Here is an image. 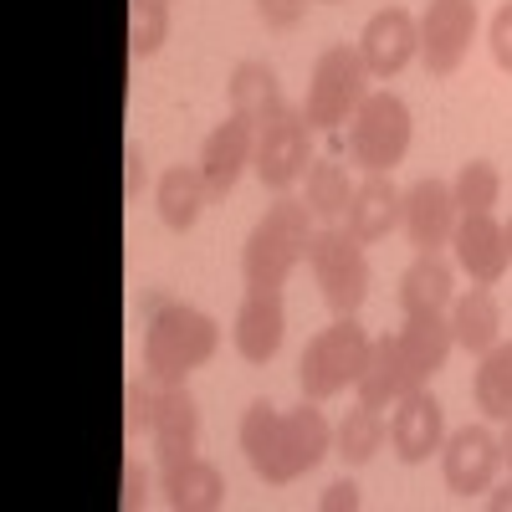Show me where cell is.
Listing matches in <instances>:
<instances>
[{
    "label": "cell",
    "mask_w": 512,
    "mask_h": 512,
    "mask_svg": "<svg viewBox=\"0 0 512 512\" xmlns=\"http://www.w3.org/2000/svg\"><path fill=\"white\" fill-rule=\"evenodd\" d=\"M241 451L267 487H287L333 451V425L323 410H313V400H303L297 410L251 400L241 415Z\"/></svg>",
    "instance_id": "obj_1"
},
{
    "label": "cell",
    "mask_w": 512,
    "mask_h": 512,
    "mask_svg": "<svg viewBox=\"0 0 512 512\" xmlns=\"http://www.w3.org/2000/svg\"><path fill=\"white\" fill-rule=\"evenodd\" d=\"M256 11H262V21H267L272 31H292L297 21H303L308 0H256Z\"/></svg>",
    "instance_id": "obj_33"
},
{
    "label": "cell",
    "mask_w": 512,
    "mask_h": 512,
    "mask_svg": "<svg viewBox=\"0 0 512 512\" xmlns=\"http://www.w3.org/2000/svg\"><path fill=\"white\" fill-rule=\"evenodd\" d=\"M364 98H369V67H364V57L349 52V47H328L313 62L303 123L308 128H338V123H349L359 113Z\"/></svg>",
    "instance_id": "obj_6"
},
{
    "label": "cell",
    "mask_w": 512,
    "mask_h": 512,
    "mask_svg": "<svg viewBox=\"0 0 512 512\" xmlns=\"http://www.w3.org/2000/svg\"><path fill=\"white\" fill-rule=\"evenodd\" d=\"M451 262L441 251H415L410 272L400 277V308L405 313H446L451 308Z\"/></svg>",
    "instance_id": "obj_22"
},
{
    "label": "cell",
    "mask_w": 512,
    "mask_h": 512,
    "mask_svg": "<svg viewBox=\"0 0 512 512\" xmlns=\"http://www.w3.org/2000/svg\"><path fill=\"white\" fill-rule=\"evenodd\" d=\"M205 205H210V190H205L200 164H175L159 175V221L169 231H190Z\"/></svg>",
    "instance_id": "obj_24"
},
{
    "label": "cell",
    "mask_w": 512,
    "mask_h": 512,
    "mask_svg": "<svg viewBox=\"0 0 512 512\" xmlns=\"http://www.w3.org/2000/svg\"><path fill=\"white\" fill-rule=\"evenodd\" d=\"M400 221H405V195L395 190V180L390 175H369L354 190V200H349V236L369 246V241H384Z\"/></svg>",
    "instance_id": "obj_19"
},
{
    "label": "cell",
    "mask_w": 512,
    "mask_h": 512,
    "mask_svg": "<svg viewBox=\"0 0 512 512\" xmlns=\"http://www.w3.org/2000/svg\"><path fill=\"white\" fill-rule=\"evenodd\" d=\"M384 441H390V420H384L374 405H364V400H359V410H349L344 425L333 431V451L344 456V466H364V461H374Z\"/></svg>",
    "instance_id": "obj_26"
},
{
    "label": "cell",
    "mask_w": 512,
    "mask_h": 512,
    "mask_svg": "<svg viewBox=\"0 0 512 512\" xmlns=\"http://www.w3.org/2000/svg\"><path fill=\"white\" fill-rule=\"evenodd\" d=\"M221 349L216 318H205L190 303H154L149 333H144V369L159 384H185L190 369L210 364Z\"/></svg>",
    "instance_id": "obj_3"
},
{
    "label": "cell",
    "mask_w": 512,
    "mask_h": 512,
    "mask_svg": "<svg viewBox=\"0 0 512 512\" xmlns=\"http://www.w3.org/2000/svg\"><path fill=\"white\" fill-rule=\"evenodd\" d=\"M472 395H477V410L492 415V420H507L512 415V344H497L482 354L477 364V379H472Z\"/></svg>",
    "instance_id": "obj_27"
},
{
    "label": "cell",
    "mask_w": 512,
    "mask_h": 512,
    "mask_svg": "<svg viewBox=\"0 0 512 512\" xmlns=\"http://www.w3.org/2000/svg\"><path fill=\"white\" fill-rule=\"evenodd\" d=\"M451 338L477 359L502 338V313H497V297L487 287H472V292L451 297Z\"/></svg>",
    "instance_id": "obj_23"
},
{
    "label": "cell",
    "mask_w": 512,
    "mask_h": 512,
    "mask_svg": "<svg viewBox=\"0 0 512 512\" xmlns=\"http://www.w3.org/2000/svg\"><path fill=\"white\" fill-rule=\"evenodd\" d=\"M502 461L512 466V415H507V431H502Z\"/></svg>",
    "instance_id": "obj_38"
},
{
    "label": "cell",
    "mask_w": 512,
    "mask_h": 512,
    "mask_svg": "<svg viewBox=\"0 0 512 512\" xmlns=\"http://www.w3.org/2000/svg\"><path fill=\"white\" fill-rule=\"evenodd\" d=\"M354 390H359V400L374 405V410L405 400L410 390H420V379L410 374V364H405V354H400V344H395L390 333L369 344V364H364V374H359Z\"/></svg>",
    "instance_id": "obj_21"
},
{
    "label": "cell",
    "mask_w": 512,
    "mask_h": 512,
    "mask_svg": "<svg viewBox=\"0 0 512 512\" xmlns=\"http://www.w3.org/2000/svg\"><path fill=\"white\" fill-rule=\"evenodd\" d=\"M477 36V0H431L420 16V62L431 77H451Z\"/></svg>",
    "instance_id": "obj_8"
},
{
    "label": "cell",
    "mask_w": 512,
    "mask_h": 512,
    "mask_svg": "<svg viewBox=\"0 0 512 512\" xmlns=\"http://www.w3.org/2000/svg\"><path fill=\"white\" fill-rule=\"evenodd\" d=\"M451 195H456V210H461V216L492 210V205H497V195H502V175H497V164H487V159L461 164V169H456V180H451Z\"/></svg>",
    "instance_id": "obj_30"
},
{
    "label": "cell",
    "mask_w": 512,
    "mask_h": 512,
    "mask_svg": "<svg viewBox=\"0 0 512 512\" xmlns=\"http://www.w3.org/2000/svg\"><path fill=\"white\" fill-rule=\"evenodd\" d=\"M251 154H256V123L251 118L231 113L226 123L210 128V139L200 149V175H205L210 200H226L236 190V180H241V169L251 164Z\"/></svg>",
    "instance_id": "obj_11"
},
{
    "label": "cell",
    "mask_w": 512,
    "mask_h": 512,
    "mask_svg": "<svg viewBox=\"0 0 512 512\" xmlns=\"http://www.w3.org/2000/svg\"><path fill=\"white\" fill-rule=\"evenodd\" d=\"M139 487H144V477H139V461L128 456V461H123V502H134V497H139Z\"/></svg>",
    "instance_id": "obj_36"
},
{
    "label": "cell",
    "mask_w": 512,
    "mask_h": 512,
    "mask_svg": "<svg viewBox=\"0 0 512 512\" xmlns=\"http://www.w3.org/2000/svg\"><path fill=\"white\" fill-rule=\"evenodd\" d=\"M349 200H354V190H349V175L338 169L333 159H313L308 164V210L318 221H338V216H349Z\"/></svg>",
    "instance_id": "obj_28"
},
{
    "label": "cell",
    "mask_w": 512,
    "mask_h": 512,
    "mask_svg": "<svg viewBox=\"0 0 512 512\" xmlns=\"http://www.w3.org/2000/svg\"><path fill=\"white\" fill-rule=\"evenodd\" d=\"M415 52H420V21L405 6H390V11L369 16V26L359 36V57H364L369 77H400Z\"/></svg>",
    "instance_id": "obj_12"
},
{
    "label": "cell",
    "mask_w": 512,
    "mask_h": 512,
    "mask_svg": "<svg viewBox=\"0 0 512 512\" xmlns=\"http://www.w3.org/2000/svg\"><path fill=\"white\" fill-rule=\"evenodd\" d=\"M144 431H154V395L144 390L139 379H128L123 384V436L139 441Z\"/></svg>",
    "instance_id": "obj_31"
},
{
    "label": "cell",
    "mask_w": 512,
    "mask_h": 512,
    "mask_svg": "<svg viewBox=\"0 0 512 512\" xmlns=\"http://www.w3.org/2000/svg\"><path fill=\"white\" fill-rule=\"evenodd\" d=\"M410 149V108L395 93H369L349 118V154L369 175H390Z\"/></svg>",
    "instance_id": "obj_7"
},
{
    "label": "cell",
    "mask_w": 512,
    "mask_h": 512,
    "mask_svg": "<svg viewBox=\"0 0 512 512\" xmlns=\"http://www.w3.org/2000/svg\"><path fill=\"white\" fill-rule=\"evenodd\" d=\"M461 221V210H456V195L446 180H415L405 190V236L415 251H441L451 241Z\"/></svg>",
    "instance_id": "obj_15"
},
{
    "label": "cell",
    "mask_w": 512,
    "mask_h": 512,
    "mask_svg": "<svg viewBox=\"0 0 512 512\" xmlns=\"http://www.w3.org/2000/svg\"><path fill=\"white\" fill-rule=\"evenodd\" d=\"M154 446H159V466L164 461H185L200 451V405L185 384H164L154 395Z\"/></svg>",
    "instance_id": "obj_17"
},
{
    "label": "cell",
    "mask_w": 512,
    "mask_h": 512,
    "mask_svg": "<svg viewBox=\"0 0 512 512\" xmlns=\"http://www.w3.org/2000/svg\"><path fill=\"white\" fill-rule=\"evenodd\" d=\"M369 344L374 338L359 328V318H333L318 338H308L297 379H303V400H333L344 395L349 384H359L364 364H369Z\"/></svg>",
    "instance_id": "obj_4"
},
{
    "label": "cell",
    "mask_w": 512,
    "mask_h": 512,
    "mask_svg": "<svg viewBox=\"0 0 512 512\" xmlns=\"http://www.w3.org/2000/svg\"><path fill=\"white\" fill-rule=\"evenodd\" d=\"M395 344H400L410 374L420 384H431V374L446 369L451 344H456V338H451V318L446 313H405V328L395 333Z\"/></svg>",
    "instance_id": "obj_20"
},
{
    "label": "cell",
    "mask_w": 512,
    "mask_h": 512,
    "mask_svg": "<svg viewBox=\"0 0 512 512\" xmlns=\"http://www.w3.org/2000/svg\"><path fill=\"white\" fill-rule=\"evenodd\" d=\"M169 36V0H128V57L144 62Z\"/></svg>",
    "instance_id": "obj_29"
},
{
    "label": "cell",
    "mask_w": 512,
    "mask_h": 512,
    "mask_svg": "<svg viewBox=\"0 0 512 512\" xmlns=\"http://www.w3.org/2000/svg\"><path fill=\"white\" fill-rule=\"evenodd\" d=\"M502 461V436H492L487 425H461L456 436H446V487L461 497H477L492 487Z\"/></svg>",
    "instance_id": "obj_14"
},
{
    "label": "cell",
    "mask_w": 512,
    "mask_h": 512,
    "mask_svg": "<svg viewBox=\"0 0 512 512\" xmlns=\"http://www.w3.org/2000/svg\"><path fill=\"white\" fill-rule=\"evenodd\" d=\"M364 241L349 236V226H323L308 241V267L323 287V303L333 318H359L364 297H369V262H364Z\"/></svg>",
    "instance_id": "obj_5"
},
{
    "label": "cell",
    "mask_w": 512,
    "mask_h": 512,
    "mask_svg": "<svg viewBox=\"0 0 512 512\" xmlns=\"http://www.w3.org/2000/svg\"><path fill=\"white\" fill-rule=\"evenodd\" d=\"M507 251H512V221H507Z\"/></svg>",
    "instance_id": "obj_39"
},
{
    "label": "cell",
    "mask_w": 512,
    "mask_h": 512,
    "mask_svg": "<svg viewBox=\"0 0 512 512\" xmlns=\"http://www.w3.org/2000/svg\"><path fill=\"white\" fill-rule=\"evenodd\" d=\"M308 123L297 118L292 108L272 123L256 128V154H251V169H256V180H262L267 190H292L297 180L308 175Z\"/></svg>",
    "instance_id": "obj_9"
},
{
    "label": "cell",
    "mask_w": 512,
    "mask_h": 512,
    "mask_svg": "<svg viewBox=\"0 0 512 512\" xmlns=\"http://www.w3.org/2000/svg\"><path fill=\"white\" fill-rule=\"evenodd\" d=\"M164 482V502L175 512H216L226 502V477L221 466H210L205 456H185V461H164L159 466Z\"/></svg>",
    "instance_id": "obj_18"
},
{
    "label": "cell",
    "mask_w": 512,
    "mask_h": 512,
    "mask_svg": "<svg viewBox=\"0 0 512 512\" xmlns=\"http://www.w3.org/2000/svg\"><path fill=\"white\" fill-rule=\"evenodd\" d=\"M451 251H456V267L472 277L477 287H492L507 272V226L492 221V210H477V216H461L451 231Z\"/></svg>",
    "instance_id": "obj_13"
},
{
    "label": "cell",
    "mask_w": 512,
    "mask_h": 512,
    "mask_svg": "<svg viewBox=\"0 0 512 512\" xmlns=\"http://www.w3.org/2000/svg\"><path fill=\"white\" fill-rule=\"evenodd\" d=\"M144 195V149L139 144H123V200L134 205Z\"/></svg>",
    "instance_id": "obj_34"
},
{
    "label": "cell",
    "mask_w": 512,
    "mask_h": 512,
    "mask_svg": "<svg viewBox=\"0 0 512 512\" xmlns=\"http://www.w3.org/2000/svg\"><path fill=\"white\" fill-rule=\"evenodd\" d=\"M487 41H492V62H497L502 72H512V0H502V6H497Z\"/></svg>",
    "instance_id": "obj_32"
},
{
    "label": "cell",
    "mask_w": 512,
    "mask_h": 512,
    "mask_svg": "<svg viewBox=\"0 0 512 512\" xmlns=\"http://www.w3.org/2000/svg\"><path fill=\"white\" fill-rule=\"evenodd\" d=\"M395 415H390V446H395V456L400 461H431V451H441L446 446V410H441V400L425 390H410L405 400H395L390 405Z\"/></svg>",
    "instance_id": "obj_10"
},
{
    "label": "cell",
    "mask_w": 512,
    "mask_h": 512,
    "mask_svg": "<svg viewBox=\"0 0 512 512\" xmlns=\"http://www.w3.org/2000/svg\"><path fill=\"white\" fill-rule=\"evenodd\" d=\"M318 507H323V512H344V507L354 512V507H359V487H354V477H338V482L318 497Z\"/></svg>",
    "instance_id": "obj_35"
},
{
    "label": "cell",
    "mask_w": 512,
    "mask_h": 512,
    "mask_svg": "<svg viewBox=\"0 0 512 512\" xmlns=\"http://www.w3.org/2000/svg\"><path fill=\"white\" fill-rule=\"evenodd\" d=\"M282 333H287V308H282V292H246V303L236 308V354L246 364H272L282 349Z\"/></svg>",
    "instance_id": "obj_16"
},
{
    "label": "cell",
    "mask_w": 512,
    "mask_h": 512,
    "mask_svg": "<svg viewBox=\"0 0 512 512\" xmlns=\"http://www.w3.org/2000/svg\"><path fill=\"white\" fill-rule=\"evenodd\" d=\"M487 507H492V512H507V507H512V482H507V487H497V492L487 497Z\"/></svg>",
    "instance_id": "obj_37"
},
{
    "label": "cell",
    "mask_w": 512,
    "mask_h": 512,
    "mask_svg": "<svg viewBox=\"0 0 512 512\" xmlns=\"http://www.w3.org/2000/svg\"><path fill=\"white\" fill-rule=\"evenodd\" d=\"M313 210L308 200H292L282 195L277 205H267V216L251 226L246 236V251H241V272H246V287L256 292H282V282L297 272V262L308 256V241H313Z\"/></svg>",
    "instance_id": "obj_2"
},
{
    "label": "cell",
    "mask_w": 512,
    "mask_h": 512,
    "mask_svg": "<svg viewBox=\"0 0 512 512\" xmlns=\"http://www.w3.org/2000/svg\"><path fill=\"white\" fill-rule=\"evenodd\" d=\"M231 113L251 118L256 128L287 113L282 88H277V72H272L267 62H241V67L231 72Z\"/></svg>",
    "instance_id": "obj_25"
}]
</instances>
